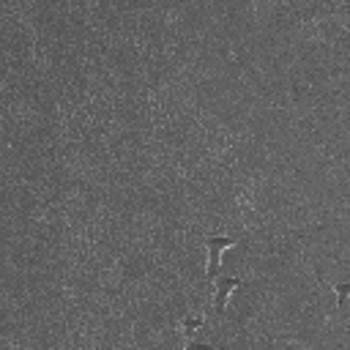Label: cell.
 I'll use <instances>...</instances> for the list:
<instances>
[{"label": "cell", "mask_w": 350, "mask_h": 350, "mask_svg": "<svg viewBox=\"0 0 350 350\" xmlns=\"http://www.w3.org/2000/svg\"><path fill=\"white\" fill-rule=\"evenodd\" d=\"M334 287V293H336V306L342 309L345 304H347V298H350V284H345V282H336V284H331Z\"/></svg>", "instance_id": "cell-4"}, {"label": "cell", "mask_w": 350, "mask_h": 350, "mask_svg": "<svg viewBox=\"0 0 350 350\" xmlns=\"http://www.w3.org/2000/svg\"><path fill=\"white\" fill-rule=\"evenodd\" d=\"M205 246H208L205 276H208V282H216L219 268H221V252L230 249V246H235V238H230V235H211V238L205 241Z\"/></svg>", "instance_id": "cell-1"}, {"label": "cell", "mask_w": 350, "mask_h": 350, "mask_svg": "<svg viewBox=\"0 0 350 350\" xmlns=\"http://www.w3.org/2000/svg\"><path fill=\"white\" fill-rule=\"evenodd\" d=\"M180 325H183V331H186V336H189V342H191L194 331H200V328L205 325V317H200V314H197V317H186Z\"/></svg>", "instance_id": "cell-3"}, {"label": "cell", "mask_w": 350, "mask_h": 350, "mask_svg": "<svg viewBox=\"0 0 350 350\" xmlns=\"http://www.w3.org/2000/svg\"><path fill=\"white\" fill-rule=\"evenodd\" d=\"M243 282L238 279V276H216V293H213V309H216V314L221 317L224 312H227V301H230V293L235 290V287H241Z\"/></svg>", "instance_id": "cell-2"}]
</instances>
